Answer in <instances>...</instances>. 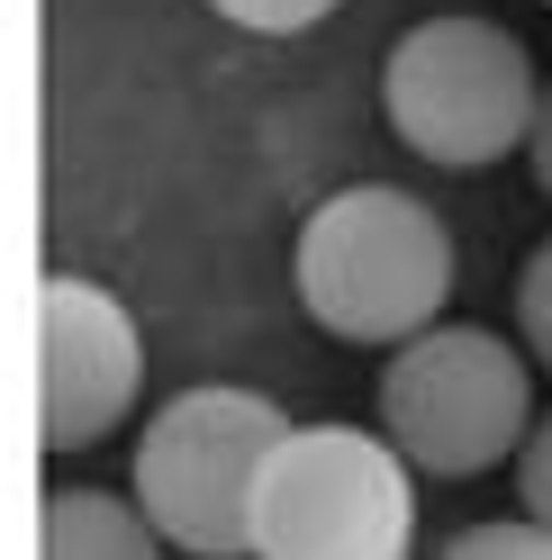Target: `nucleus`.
Segmentation results:
<instances>
[{"instance_id": "1", "label": "nucleus", "mask_w": 552, "mask_h": 560, "mask_svg": "<svg viewBox=\"0 0 552 560\" xmlns=\"http://www.w3.org/2000/svg\"><path fill=\"white\" fill-rule=\"evenodd\" d=\"M299 307L344 343H417L444 299H453V235L417 190H390V182H354L308 208L299 226Z\"/></svg>"}, {"instance_id": "2", "label": "nucleus", "mask_w": 552, "mask_h": 560, "mask_svg": "<svg viewBox=\"0 0 552 560\" xmlns=\"http://www.w3.org/2000/svg\"><path fill=\"white\" fill-rule=\"evenodd\" d=\"M290 416L254 389H182L146 434H136L127 498L146 524L191 560H254V498L263 462L281 452Z\"/></svg>"}, {"instance_id": "3", "label": "nucleus", "mask_w": 552, "mask_h": 560, "mask_svg": "<svg viewBox=\"0 0 552 560\" xmlns=\"http://www.w3.org/2000/svg\"><path fill=\"white\" fill-rule=\"evenodd\" d=\"M381 109L407 154L444 172H490L526 154L543 82H534V55L498 19H417L381 63Z\"/></svg>"}, {"instance_id": "4", "label": "nucleus", "mask_w": 552, "mask_h": 560, "mask_svg": "<svg viewBox=\"0 0 552 560\" xmlns=\"http://www.w3.org/2000/svg\"><path fill=\"white\" fill-rule=\"evenodd\" d=\"M417 470L371 425H290L263 462L254 560H407Z\"/></svg>"}, {"instance_id": "5", "label": "nucleus", "mask_w": 552, "mask_h": 560, "mask_svg": "<svg viewBox=\"0 0 552 560\" xmlns=\"http://www.w3.org/2000/svg\"><path fill=\"white\" fill-rule=\"evenodd\" d=\"M534 353L490 326H426L381 371V434L417 479H480L534 434Z\"/></svg>"}, {"instance_id": "6", "label": "nucleus", "mask_w": 552, "mask_h": 560, "mask_svg": "<svg viewBox=\"0 0 552 560\" xmlns=\"http://www.w3.org/2000/svg\"><path fill=\"white\" fill-rule=\"evenodd\" d=\"M146 389V343L136 317L82 271H55L37 290V425L46 452H82L110 425H127Z\"/></svg>"}, {"instance_id": "7", "label": "nucleus", "mask_w": 552, "mask_h": 560, "mask_svg": "<svg viewBox=\"0 0 552 560\" xmlns=\"http://www.w3.org/2000/svg\"><path fill=\"white\" fill-rule=\"evenodd\" d=\"M172 542L146 524L136 498H110V488H55L37 515V560H163Z\"/></svg>"}, {"instance_id": "8", "label": "nucleus", "mask_w": 552, "mask_h": 560, "mask_svg": "<svg viewBox=\"0 0 552 560\" xmlns=\"http://www.w3.org/2000/svg\"><path fill=\"white\" fill-rule=\"evenodd\" d=\"M444 560H552V524L534 515H498V524H462Z\"/></svg>"}, {"instance_id": "9", "label": "nucleus", "mask_w": 552, "mask_h": 560, "mask_svg": "<svg viewBox=\"0 0 552 560\" xmlns=\"http://www.w3.org/2000/svg\"><path fill=\"white\" fill-rule=\"evenodd\" d=\"M516 335H526V353L552 371V235L526 254V271H516Z\"/></svg>"}, {"instance_id": "10", "label": "nucleus", "mask_w": 552, "mask_h": 560, "mask_svg": "<svg viewBox=\"0 0 552 560\" xmlns=\"http://www.w3.org/2000/svg\"><path fill=\"white\" fill-rule=\"evenodd\" d=\"M218 19H235V27H254V37H299V27H318L335 0H209Z\"/></svg>"}, {"instance_id": "11", "label": "nucleus", "mask_w": 552, "mask_h": 560, "mask_svg": "<svg viewBox=\"0 0 552 560\" xmlns=\"http://www.w3.org/2000/svg\"><path fill=\"white\" fill-rule=\"evenodd\" d=\"M516 498H526L534 524H552V416H534L526 452H516Z\"/></svg>"}, {"instance_id": "12", "label": "nucleus", "mask_w": 552, "mask_h": 560, "mask_svg": "<svg viewBox=\"0 0 552 560\" xmlns=\"http://www.w3.org/2000/svg\"><path fill=\"white\" fill-rule=\"evenodd\" d=\"M526 163H534V190L552 199V82H543V109H534V136H526Z\"/></svg>"}]
</instances>
